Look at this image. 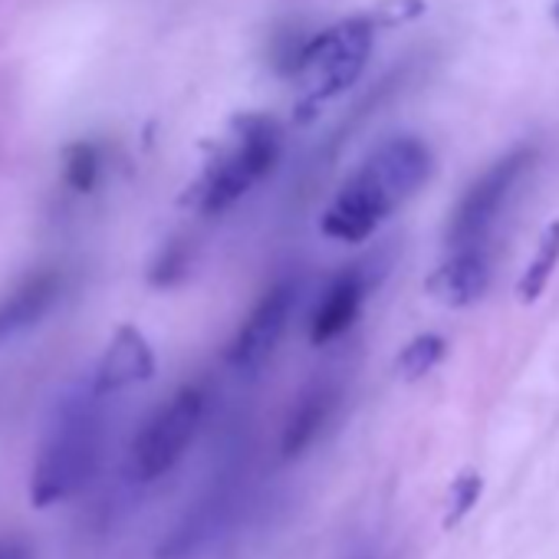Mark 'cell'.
Returning a JSON list of instances; mask_svg holds the SVG:
<instances>
[{"label":"cell","mask_w":559,"mask_h":559,"mask_svg":"<svg viewBox=\"0 0 559 559\" xmlns=\"http://www.w3.org/2000/svg\"><path fill=\"white\" fill-rule=\"evenodd\" d=\"M556 266H559V221H552V224L543 230V237H539V243H536V253L526 260V270H523L520 284H516L520 304L539 300V294L546 290V284L552 280Z\"/></svg>","instance_id":"4fadbf2b"},{"label":"cell","mask_w":559,"mask_h":559,"mask_svg":"<svg viewBox=\"0 0 559 559\" xmlns=\"http://www.w3.org/2000/svg\"><path fill=\"white\" fill-rule=\"evenodd\" d=\"M103 457V412L93 389L73 392L53 412L31 471V503L37 510L76 497Z\"/></svg>","instance_id":"7a4b0ae2"},{"label":"cell","mask_w":559,"mask_h":559,"mask_svg":"<svg viewBox=\"0 0 559 559\" xmlns=\"http://www.w3.org/2000/svg\"><path fill=\"white\" fill-rule=\"evenodd\" d=\"M0 559H34V549L24 539H0Z\"/></svg>","instance_id":"ac0fdd59"},{"label":"cell","mask_w":559,"mask_h":559,"mask_svg":"<svg viewBox=\"0 0 559 559\" xmlns=\"http://www.w3.org/2000/svg\"><path fill=\"white\" fill-rule=\"evenodd\" d=\"M493 266L487 247H467V250H451L425 280V294L451 310H464L484 300L490 290Z\"/></svg>","instance_id":"9c48e42d"},{"label":"cell","mask_w":559,"mask_h":559,"mask_svg":"<svg viewBox=\"0 0 559 559\" xmlns=\"http://www.w3.org/2000/svg\"><path fill=\"white\" fill-rule=\"evenodd\" d=\"M185 270H188V253H185L181 243H171V247L155 260V266H152V284H155V287H171L175 280L185 276Z\"/></svg>","instance_id":"e0dca14e"},{"label":"cell","mask_w":559,"mask_h":559,"mask_svg":"<svg viewBox=\"0 0 559 559\" xmlns=\"http://www.w3.org/2000/svg\"><path fill=\"white\" fill-rule=\"evenodd\" d=\"M284 132L270 116H243L234 122L227 145L198 178L191 201L204 214H221L237 204L253 185H260L280 162Z\"/></svg>","instance_id":"277c9868"},{"label":"cell","mask_w":559,"mask_h":559,"mask_svg":"<svg viewBox=\"0 0 559 559\" xmlns=\"http://www.w3.org/2000/svg\"><path fill=\"white\" fill-rule=\"evenodd\" d=\"M204 418V392L188 385L175 392L132 441V471L139 480L165 477L191 448Z\"/></svg>","instance_id":"8992f818"},{"label":"cell","mask_w":559,"mask_h":559,"mask_svg":"<svg viewBox=\"0 0 559 559\" xmlns=\"http://www.w3.org/2000/svg\"><path fill=\"white\" fill-rule=\"evenodd\" d=\"M556 21H559V8H556Z\"/></svg>","instance_id":"d6986e66"},{"label":"cell","mask_w":559,"mask_h":559,"mask_svg":"<svg viewBox=\"0 0 559 559\" xmlns=\"http://www.w3.org/2000/svg\"><path fill=\"white\" fill-rule=\"evenodd\" d=\"M155 376V353L152 343L135 330V326H119L103 353V359L96 362L93 382L90 389L106 399L116 392H126L132 385H142Z\"/></svg>","instance_id":"30bf717a"},{"label":"cell","mask_w":559,"mask_h":559,"mask_svg":"<svg viewBox=\"0 0 559 559\" xmlns=\"http://www.w3.org/2000/svg\"><path fill=\"white\" fill-rule=\"evenodd\" d=\"M99 168H103V162H99L96 145H90V142H76V145H70V148H67V158H63V178H67V185H70L73 191H80V194L93 191V188H96V181H99Z\"/></svg>","instance_id":"9a60e30c"},{"label":"cell","mask_w":559,"mask_h":559,"mask_svg":"<svg viewBox=\"0 0 559 559\" xmlns=\"http://www.w3.org/2000/svg\"><path fill=\"white\" fill-rule=\"evenodd\" d=\"M333 412V392L330 389H313L304 395V402L294 408L287 428H284V457H300L323 431Z\"/></svg>","instance_id":"7c38bea8"},{"label":"cell","mask_w":559,"mask_h":559,"mask_svg":"<svg viewBox=\"0 0 559 559\" xmlns=\"http://www.w3.org/2000/svg\"><path fill=\"white\" fill-rule=\"evenodd\" d=\"M366 290H369V280L362 270H346L340 273L326 297L320 300L317 313H313V323H310V340L317 346H326L333 340H340L343 333L353 330V323L359 320V310L366 304Z\"/></svg>","instance_id":"8fae6325"},{"label":"cell","mask_w":559,"mask_h":559,"mask_svg":"<svg viewBox=\"0 0 559 559\" xmlns=\"http://www.w3.org/2000/svg\"><path fill=\"white\" fill-rule=\"evenodd\" d=\"M376 27H379L376 17L359 14V17L340 21L336 27H330L320 37H313L310 44H304V50L290 70L300 83V106H297L300 119L317 116L326 103H333L336 96L353 90V83L362 76V70L372 57Z\"/></svg>","instance_id":"3957f363"},{"label":"cell","mask_w":559,"mask_h":559,"mask_svg":"<svg viewBox=\"0 0 559 559\" xmlns=\"http://www.w3.org/2000/svg\"><path fill=\"white\" fill-rule=\"evenodd\" d=\"M67 276L57 266H40L0 294V346L40 326L63 300Z\"/></svg>","instance_id":"ba28073f"},{"label":"cell","mask_w":559,"mask_h":559,"mask_svg":"<svg viewBox=\"0 0 559 559\" xmlns=\"http://www.w3.org/2000/svg\"><path fill=\"white\" fill-rule=\"evenodd\" d=\"M480 493H484V480H480V474H477V471H464V474H457V477H454V484H451V490H448L444 526H448V530H451V526H457V523H461V520L477 507Z\"/></svg>","instance_id":"2e32d148"},{"label":"cell","mask_w":559,"mask_h":559,"mask_svg":"<svg viewBox=\"0 0 559 559\" xmlns=\"http://www.w3.org/2000/svg\"><path fill=\"white\" fill-rule=\"evenodd\" d=\"M444 353H448V346H444L441 336L421 333V336H415V340H408V343L402 346V353H399V359H395V372H399L405 382H418V379H425V376L444 359Z\"/></svg>","instance_id":"5bb4252c"},{"label":"cell","mask_w":559,"mask_h":559,"mask_svg":"<svg viewBox=\"0 0 559 559\" xmlns=\"http://www.w3.org/2000/svg\"><path fill=\"white\" fill-rule=\"evenodd\" d=\"M431 165V148L421 139L399 135L382 142L326 207L323 234L346 243L369 240L408 198L425 188Z\"/></svg>","instance_id":"6da1fadb"},{"label":"cell","mask_w":559,"mask_h":559,"mask_svg":"<svg viewBox=\"0 0 559 559\" xmlns=\"http://www.w3.org/2000/svg\"><path fill=\"white\" fill-rule=\"evenodd\" d=\"M533 168V152L516 148L503 158H497L457 201L448 221V243L451 250H467V247H484L490 230L497 227L500 214L507 211L510 198L516 194L520 181Z\"/></svg>","instance_id":"5b68a950"},{"label":"cell","mask_w":559,"mask_h":559,"mask_svg":"<svg viewBox=\"0 0 559 559\" xmlns=\"http://www.w3.org/2000/svg\"><path fill=\"white\" fill-rule=\"evenodd\" d=\"M294 310H297V284H294V280L273 284L260 297V304L250 310V317L243 320V326L234 333V340L227 346V362L237 372H257V369H263L273 359L280 340L287 336L290 320H294Z\"/></svg>","instance_id":"52a82bcc"}]
</instances>
